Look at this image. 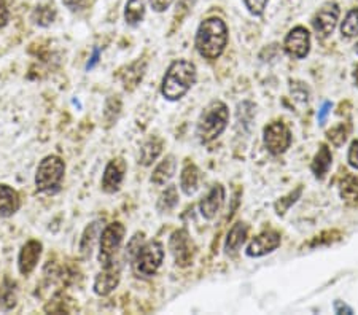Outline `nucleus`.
<instances>
[{
    "label": "nucleus",
    "mask_w": 358,
    "mask_h": 315,
    "mask_svg": "<svg viewBox=\"0 0 358 315\" xmlns=\"http://www.w3.org/2000/svg\"><path fill=\"white\" fill-rule=\"evenodd\" d=\"M333 164V154L331 150L328 148L327 143H322L319 152L315 153V156L313 159V164H310V170L317 180H323L328 174Z\"/></svg>",
    "instance_id": "a211bd4d"
},
{
    "label": "nucleus",
    "mask_w": 358,
    "mask_h": 315,
    "mask_svg": "<svg viewBox=\"0 0 358 315\" xmlns=\"http://www.w3.org/2000/svg\"><path fill=\"white\" fill-rule=\"evenodd\" d=\"M228 45V27L220 18L202 21L196 32L194 47L204 59L215 61L220 57Z\"/></svg>",
    "instance_id": "f257e3e1"
},
{
    "label": "nucleus",
    "mask_w": 358,
    "mask_h": 315,
    "mask_svg": "<svg viewBox=\"0 0 358 315\" xmlns=\"http://www.w3.org/2000/svg\"><path fill=\"white\" fill-rule=\"evenodd\" d=\"M145 16V0H128L124 8V20L129 26H137Z\"/></svg>",
    "instance_id": "a878e982"
},
{
    "label": "nucleus",
    "mask_w": 358,
    "mask_h": 315,
    "mask_svg": "<svg viewBox=\"0 0 358 315\" xmlns=\"http://www.w3.org/2000/svg\"><path fill=\"white\" fill-rule=\"evenodd\" d=\"M172 2L174 0H150V5H152V8L155 11H158V13H163L167 8L171 7Z\"/></svg>",
    "instance_id": "f704fd0d"
},
{
    "label": "nucleus",
    "mask_w": 358,
    "mask_h": 315,
    "mask_svg": "<svg viewBox=\"0 0 358 315\" xmlns=\"http://www.w3.org/2000/svg\"><path fill=\"white\" fill-rule=\"evenodd\" d=\"M339 5L334 2H328L323 5V7L317 11L314 20H313V27L319 38H328L334 32V29L338 26L339 21Z\"/></svg>",
    "instance_id": "1a4fd4ad"
},
{
    "label": "nucleus",
    "mask_w": 358,
    "mask_h": 315,
    "mask_svg": "<svg viewBox=\"0 0 358 315\" xmlns=\"http://www.w3.org/2000/svg\"><path fill=\"white\" fill-rule=\"evenodd\" d=\"M350 134V124L349 123H341L338 126H334L330 131L327 133L328 140L331 142L333 147H343L345 140H348V137Z\"/></svg>",
    "instance_id": "c85d7f7f"
},
{
    "label": "nucleus",
    "mask_w": 358,
    "mask_h": 315,
    "mask_svg": "<svg viewBox=\"0 0 358 315\" xmlns=\"http://www.w3.org/2000/svg\"><path fill=\"white\" fill-rule=\"evenodd\" d=\"M331 108H333V104L330 101H325L322 104V107H320V110H319V124L322 126V124H325V122H327V118H328V115L331 113Z\"/></svg>",
    "instance_id": "72a5a7b5"
},
{
    "label": "nucleus",
    "mask_w": 358,
    "mask_h": 315,
    "mask_svg": "<svg viewBox=\"0 0 358 315\" xmlns=\"http://www.w3.org/2000/svg\"><path fill=\"white\" fill-rule=\"evenodd\" d=\"M228 123L229 110L227 104L222 101H212L201 113L196 126V135L201 143H210L224 133Z\"/></svg>",
    "instance_id": "7ed1b4c3"
},
{
    "label": "nucleus",
    "mask_w": 358,
    "mask_h": 315,
    "mask_svg": "<svg viewBox=\"0 0 358 315\" xmlns=\"http://www.w3.org/2000/svg\"><path fill=\"white\" fill-rule=\"evenodd\" d=\"M164 148V142L159 137H152L141 148V154H138V164L142 166H152L157 159L161 156Z\"/></svg>",
    "instance_id": "5701e85b"
},
{
    "label": "nucleus",
    "mask_w": 358,
    "mask_h": 315,
    "mask_svg": "<svg viewBox=\"0 0 358 315\" xmlns=\"http://www.w3.org/2000/svg\"><path fill=\"white\" fill-rule=\"evenodd\" d=\"M247 233H248V226L244 221H238L236 225L229 229L227 242H224V251L227 254H236L242 245L245 244L247 239Z\"/></svg>",
    "instance_id": "b1692460"
},
{
    "label": "nucleus",
    "mask_w": 358,
    "mask_h": 315,
    "mask_svg": "<svg viewBox=\"0 0 358 315\" xmlns=\"http://www.w3.org/2000/svg\"><path fill=\"white\" fill-rule=\"evenodd\" d=\"M99 54H101V50L96 48L94 50V54H92V57H91V61L88 62V66H86V68H88V71L97 64V61H99Z\"/></svg>",
    "instance_id": "ea45409f"
},
{
    "label": "nucleus",
    "mask_w": 358,
    "mask_h": 315,
    "mask_svg": "<svg viewBox=\"0 0 358 315\" xmlns=\"http://www.w3.org/2000/svg\"><path fill=\"white\" fill-rule=\"evenodd\" d=\"M18 305V290L16 284L8 277H3L0 284V312H10Z\"/></svg>",
    "instance_id": "412c9836"
},
{
    "label": "nucleus",
    "mask_w": 358,
    "mask_h": 315,
    "mask_svg": "<svg viewBox=\"0 0 358 315\" xmlns=\"http://www.w3.org/2000/svg\"><path fill=\"white\" fill-rule=\"evenodd\" d=\"M355 53L358 54V43H357V47H355Z\"/></svg>",
    "instance_id": "79ce46f5"
},
{
    "label": "nucleus",
    "mask_w": 358,
    "mask_h": 315,
    "mask_svg": "<svg viewBox=\"0 0 358 315\" xmlns=\"http://www.w3.org/2000/svg\"><path fill=\"white\" fill-rule=\"evenodd\" d=\"M194 2L196 0H178V3H177V15L180 13L182 16L185 15V13H188L189 10H192V7L194 5Z\"/></svg>",
    "instance_id": "c9c22d12"
},
{
    "label": "nucleus",
    "mask_w": 358,
    "mask_h": 315,
    "mask_svg": "<svg viewBox=\"0 0 358 315\" xmlns=\"http://www.w3.org/2000/svg\"><path fill=\"white\" fill-rule=\"evenodd\" d=\"M120 269H115V265L103 268V271L96 276L94 285H92L94 293L97 296H108L120 285Z\"/></svg>",
    "instance_id": "2eb2a0df"
},
{
    "label": "nucleus",
    "mask_w": 358,
    "mask_h": 315,
    "mask_svg": "<svg viewBox=\"0 0 358 315\" xmlns=\"http://www.w3.org/2000/svg\"><path fill=\"white\" fill-rule=\"evenodd\" d=\"M293 135L292 131L284 122H273L269 123L263 131V143L264 148L273 154V156H279L284 154L288 148L292 147Z\"/></svg>",
    "instance_id": "0eeeda50"
},
{
    "label": "nucleus",
    "mask_w": 358,
    "mask_h": 315,
    "mask_svg": "<svg viewBox=\"0 0 358 315\" xmlns=\"http://www.w3.org/2000/svg\"><path fill=\"white\" fill-rule=\"evenodd\" d=\"M284 50L292 59H304L310 51V34L308 29L303 26L293 27L284 40Z\"/></svg>",
    "instance_id": "9d476101"
},
{
    "label": "nucleus",
    "mask_w": 358,
    "mask_h": 315,
    "mask_svg": "<svg viewBox=\"0 0 358 315\" xmlns=\"http://www.w3.org/2000/svg\"><path fill=\"white\" fill-rule=\"evenodd\" d=\"M66 174V163L57 154H48L40 161L36 174L37 191L53 193L59 190Z\"/></svg>",
    "instance_id": "20e7f679"
},
{
    "label": "nucleus",
    "mask_w": 358,
    "mask_h": 315,
    "mask_svg": "<svg viewBox=\"0 0 358 315\" xmlns=\"http://www.w3.org/2000/svg\"><path fill=\"white\" fill-rule=\"evenodd\" d=\"M224 196H227V193H224V188L220 185V183H218V185H213L210 188V191L201 199L199 203L201 215L204 217L206 220L215 219L218 212H220L223 207Z\"/></svg>",
    "instance_id": "4468645a"
},
{
    "label": "nucleus",
    "mask_w": 358,
    "mask_h": 315,
    "mask_svg": "<svg viewBox=\"0 0 358 315\" xmlns=\"http://www.w3.org/2000/svg\"><path fill=\"white\" fill-rule=\"evenodd\" d=\"M341 34L345 38L358 37V7L352 8L341 24Z\"/></svg>",
    "instance_id": "cd10ccee"
},
{
    "label": "nucleus",
    "mask_w": 358,
    "mask_h": 315,
    "mask_svg": "<svg viewBox=\"0 0 358 315\" xmlns=\"http://www.w3.org/2000/svg\"><path fill=\"white\" fill-rule=\"evenodd\" d=\"M178 204V190L176 185H169L166 190L161 193L158 199L157 207L161 214H169V212L174 210Z\"/></svg>",
    "instance_id": "bb28decb"
},
{
    "label": "nucleus",
    "mask_w": 358,
    "mask_h": 315,
    "mask_svg": "<svg viewBox=\"0 0 358 315\" xmlns=\"http://www.w3.org/2000/svg\"><path fill=\"white\" fill-rule=\"evenodd\" d=\"M56 18V10L53 5H40L36 8L32 15V20L37 22L38 26H50Z\"/></svg>",
    "instance_id": "7c9ffc66"
},
{
    "label": "nucleus",
    "mask_w": 358,
    "mask_h": 315,
    "mask_svg": "<svg viewBox=\"0 0 358 315\" xmlns=\"http://www.w3.org/2000/svg\"><path fill=\"white\" fill-rule=\"evenodd\" d=\"M199 188V169L193 163H187L183 166L180 174V190L187 196H193Z\"/></svg>",
    "instance_id": "4be33fe9"
},
{
    "label": "nucleus",
    "mask_w": 358,
    "mask_h": 315,
    "mask_svg": "<svg viewBox=\"0 0 358 315\" xmlns=\"http://www.w3.org/2000/svg\"><path fill=\"white\" fill-rule=\"evenodd\" d=\"M164 260V245L159 240H150L142 244L137 254L132 258L134 272L142 277H152L158 272Z\"/></svg>",
    "instance_id": "39448f33"
},
{
    "label": "nucleus",
    "mask_w": 358,
    "mask_h": 315,
    "mask_svg": "<svg viewBox=\"0 0 358 315\" xmlns=\"http://www.w3.org/2000/svg\"><path fill=\"white\" fill-rule=\"evenodd\" d=\"M333 309H334V314H348V315L354 314V309L349 307L348 305H344L343 301H336V302H334Z\"/></svg>",
    "instance_id": "4c0bfd02"
},
{
    "label": "nucleus",
    "mask_w": 358,
    "mask_h": 315,
    "mask_svg": "<svg viewBox=\"0 0 358 315\" xmlns=\"http://www.w3.org/2000/svg\"><path fill=\"white\" fill-rule=\"evenodd\" d=\"M147 71V61L143 59H137L136 62H132L131 66L126 67L124 72H121V80H123L124 89L132 91L137 88V85L142 82L143 75H145Z\"/></svg>",
    "instance_id": "aec40b11"
},
{
    "label": "nucleus",
    "mask_w": 358,
    "mask_h": 315,
    "mask_svg": "<svg viewBox=\"0 0 358 315\" xmlns=\"http://www.w3.org/2000/svg\"><path fill=\"white\" fill-rule=\"evenodd\" d=\"M269 0H244L245 7L248 8L252 15L255 16H262L264 13V10H266V5H268Z\"/></svg>",
    "instance_id": "2f4dec72"
},
{
    "label": "nucleus",
    "mask_w": 358,
    "mask_h": 315,
    "mask_svg": "<svg viewBox=\"0 0 358 315\" xmlns=\"http://www.w3.org/2000/svg\"><path fill=\"white\" fill-rule=\"evenodd\" d=\"M82 2H83V0H62V3H64L66 7L71 8V10H77L80 5H82Z\"/></svg>",
    "instance_id": "58836bf2"
},
{
    "label": "nucleus",
    "mask_w": 358,
    "mask_h": 315,
    "mask_svg": "<svg viewBox=\"0 0 358 315\" xmlns=\"http://www.w3.org/2000/svg\"><path fill=\"white\" fill-rule=\"evenodd\" d=\"M176 169H177L176 156L174 154H167L163 161L155 168L152 177H150V182L157 186H163L166 183L171 182V179L176 174Z\"/></svg>",
    "instance_id": "f3484780"
},
{
    "label": "nucleus",
    "mask_w": 358,
    "mask_h": 315,
    "mask_svg": "<svg viewBox=\"0 0 358 315\" xmlns=\"http://www.w3.org/2000/svg\"><path fill=\"white\" fill-rule=\"evenodd\" d=\"M101 233H102L101 221H92L90 226H86L82 240H80V254H82L83 258L91 256V251L94 249L96 237L101 236Z\"/></svg>",
    "instance_id": "393cba45"
},
{
    "label": "nucleus",
    "mask_w": 358,
    "mask_h": 315,
    "mask_svg": "<svg viewBox=\"0 0 358 315\" xmlns=\"http://www.w3.org/2000/svg\"><path fill=\"white\" fill-rule=\"evenodd\" d=\"M196 77H198V71L193 62L177 59L167 67L163 83H161V94L171 102L180 101L193 88Z\"/></svg>",
    "instance_id": "f03ea898"
},
{
    "label": "nucleus",
    "mask_w": 358,
    "mask_h": 315,
    "mask_svg": "<svg viewBox=\"0 0 358 315\" xmlns=\"http://www.w3.org/2000/svg\"><path fill=\"white\" fill-rule=\"evenodd\" d=\"M21 207L20 194L8 185H0V219L15 215Z\"/></svg>",
    "instance_id": "dca6fc26"
},
{
    "label": "nucleus",
    "mask_w": 358,
    "mask_h": 315,
    "mask_svg": "<svg viewBox=\"0 0 358 315\" xmlns=\"http://www.w3.org/2000/svg\"><path fill=\"white\" fill-rule=\"evenodd\" d=\"M280 242V234L274 231V229H269V231H263L262 234H258V236L248 244L245 254L250 258H262L268 254H273L274 250L279 249Z\"/></svg>",
    "instance_id": "f8f14e48"
},
{
    "label": "nucleus",
    "mask_w": 358,
    "mask_h": 315,
    "mask_svg": "<svg viewBox=\"0 0 358 315\" xmlns=\"http://www.w3.org/2000/svg\"><path fill=\"white\" fill-rule=\"evenodd\" d=\"M42 242H38L36 239L27 240V242L22 245L18 256V269L22 276H29V274H32L34 269L37 268L40 256H42Z\"/></svg>",
    "instance_id": "ddd939ff"
},
{
    "label": "nucleus",
    "mask_w": 358,
    "mask_h": 315,
    "mask_svg": "<svg viewBox=\"0 0 358 315\" xmlns=\"http://www.w3.org/2000/svg\"><path fill=\"white\" fill-rule=\"evenodd\" d=\"M169 250L172 256H174L177 266L187 268L192 265L194 258V250L187 229H177L176 233H172V236L169 239Z\"/></svg>",
    "instance_id": "6e6552de"
},
{
    "label": "nucleus",
    "mask_w": 358,
    "mask_h": 315,
    "mask_svg": "<svg viewBox=\"0 0 358 315\" xmlns=\"http://www.w3.org/2000/svg\"><path fill=\"white\" fill-rule=\"evenodd\" d=\"M348 161L350 164V168L358 170V140H352L349 153H348Z\"/></svg>",
    "instance_id": "473e14b6"
},
{
    "label": "nucleus",
    "mask_w": 358,
    "mask_h": 315,
    "mask_svg": "<svg viewBox=\"0 0 358 315\" xmlns=\"http://www.w3.org/2000/svg\"><path fill=\"white\" fill-rule=\"evenodd\" d=\"M301 194H303V186H298L296 190L292 191V193H288L287 196H282L279 200H275V204H274L275 214L280 215V217H284L287 212H288V209H290L292 205L296 203L299 198H301Z\"/></svg>",
    "instance_id": "c756f323"
},
{
    "label": "nucleus",
    "mask_w": 358,
    "mask_h": 315,
    "mask_svg": "<svg viewBox=\"0 0 358 315\" xmlns=\"http://www.w3.org/2000/svg\"><path fill=\"white\" fill-rule=\"evenodd\" d=\"M354 80H355V85L358 86V66L355 67V72H354Z\"/></svg>",
    "instance_id": "a19ab883"
},
{
    "label": "nucleus",
    "mask_w": 358,
    "mask_h": 315,
    "mask_svg": "<svg viewBox=\"0 0 358 315\" xmlns=\"http://www.w3.org/2000/svg\"><path fill=\"white\" fill-rule=\"evenodd\" d=\"M339 194L341 199L350 207L358 205V177L345 172L339 182Z\"/></svg>",
    "instance_id": "6ab92c4d"
},
{
    "label": "nucleus",
    "mask_w": 358,
    "mask_h": 315,
    "mask_svg": "<svg viewBox=\"0 0 358 315\" xmlns=\"http://www.w3.org/2000/svg\"><path fill=\"white\" fill-rule=\"evenodd\" d=\"M8 18H10V13H8L7 3H5V0H0V27L7 26Z\"/></svg>",
    "instance_id": "e433bc0d"
},
{
    "label": "nucleus",
    "mask_w": 358,
    "mask_h": 315,
    "mask_svg": "<svg viewBox=\"0 0 358 315\" xmlns=\"http://www.w3.org/2000/svg\"><path fill=\"white\" fill-rule=\"evenodd\" d=\"M124 234L126 228L120 221H113L102 229L99 240V255H97V260H99L102 268L113 266V258L117 255L121 244H123Z\"/></svg>",
    "instance_id": "423d86ee"
},
{
    "label": "nucleus",
    "mask_w": 358,
    "mask_h": 315,
    "mask_svg": "<svg viewBox=\"0 0 358 315\" xmlns=\"http://www.w3.org/2000/svg\"><path fill=\"white\" fill-rule=\"evenodd\" d=\"M126 170H128V164H126V161L121 156L113 158L112 161H108L102 175V190L107 194L117 193L120 190L121 183L124 180Z\"/></svg>",
    "instance_id": "9b49d317"
}]
</instances>
